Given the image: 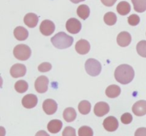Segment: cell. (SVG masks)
Listing matches in <instances>:
<instances>
[{"instance_id": "d6986e66", "label": "cell", "mask_w": 146, "mask_h": 136, "mask_svg": "<svg viewBox=\"0 0 146 136\" xmlns=\"http://www.w3.org/2000/svg\"><path fill=\"white\" fill-rule=\"evenodd\" d=\"M121 88L115 84H112L108 86L106 90V94L108 97L113 99V98L118 97L121 94Z\"/></svg>"}, {"instance_id": "3957f363", "label": "cell", "mask_w": 146, "mask_h": 136, "mask_svg": "<svg viewBox=\"0 0 146 136\" xmlns=\"http://www.w3.org/2000/svg\"><path fill=\"white\" fill-rule=\"evenodd\" d=\"M13 53L17 59L24 61L30 58L31 55V50L28 45L25 44H20L14 48Z\"/></svg>"}, {"instance_id": "8992f818", "label": "cell", "mask_w": 146, "mask_h": 136, "mask_svg": "<svg viewBox=\"0 0 146 136\" xmlns=\"http://www.w3.org/2000/svg\"><path fill=\"white\" fill-rule=\"evenodd\" d=\"M48 77L46 76H38L35 81V89L37 92L40 94H44L48 90Z\"/></svg>"}, {"instance_id": "1f68e13d", "label": "cell", "mask_w": 146, "mask_h": 136, "mask_svg": "<svg viewBox=\"0 0 146 136\" xmlns=\"http://www.w3.org/2000/svg\"><path fill=\"white\" fill-rule=\"evenodd\" d=\"M62 136H76V130L72 127H66L62 133Z\"/></svg>"}, {"instance_id": "4dcf8cb0", "label": "cell", "mask_w": 146, "mask_h": 136, "mask_svg": "<svg viewBox=\"0 0 146 136\" xmlns=\"http://www.w3.org/2000/svg\"><path fill=\"white\" fill-rule=\"evenodd\" d=\"M51 68H52V66L49 62H43L38 66V69L41 72H46L51 70Z\"/></svg>"}, {"instance_id": "d6a6232c", "label": "cell", "mask_w": 146, "mask_h": 136, "mask_svg": "<svg viewBox=\"0 0 146 136\" xmlns=\"http://www.w3.org/2000/svg\"><path fill=\"white\" fill-rule=\"evenodd\" d=\"M135 136H146V128H139L137 129Z\"/></svg>"}, {"instance_id": "836d02e7", "label": "cell", "mask_w": 146, "mask_h": 136, "mask_svg": "<svg viewBox=\"0 0 146 136\" xmlns=\"http://www.w3.org/2000/svg\"><path fill=\"white\" fill-rule=\"evenodd\" d=\"M103 4L106 7H112L114 5L117 0H101Z\"/></svg>"}, {"instance_id": "e575fe53", "label": "cell", "mask_w": 146, "mask_h": 136, "mask_svg": "<svg viewBox=\"0 0 146 136\" xmlns=\"http://www.w3.org/2000/svg\"><path fill=\"white\" fill-rule=\"evenodd\" d=\"M35 136H50V135L46 133V132L44 131V130H40V131L37 132Z\"/></svg>"}, {"instance_id": "8fae6325", "label": "cell", "mask_w": 146, "mask_h": 136, "mask_svg": "<svg viewBox=\"0 0 146 136\" xmlns=\"http://www.w3.org/2000/svg\"><path fill=\"white\" fill-rule=\"evenodd\" d=\"M37 103H38V99L36 96L32 94L24 96L21 100V103L26 109H32L36 106Z\"/></svg>"}, {"instance_id": "f1b7e54d", "label": "cell", "mask_w": 146, "mask_h": 136, "mask_svg": "<svg viewBox=\"0 0 146 136\" xmlns=\"http://www.w3.org/2000/svg\"><path fill=\"white\" fill-rule=\"evenodd\" d=\"M128 22L131 26H135L140 23V17L136 14H132L128 18Z\"/></svg>"}, {"instance_id": "ba28073f", "label": "cell", "mask_w": 146, "mask_h": 136, "mask_svg": "<svg viewBox=\"0 0 146 136\" xmlns=\"http://www.w3.org/2000/svg\"><path fill=\"white\" fill-rule=\"evenodd\" d=\"M58 109L57 103L54 99H46L43 103V109L47 115H53L56 112Z\"/></svg>"}, {"instance_id": "44dd1931", "label": "cell", "mask_w": 146, "mask_h": 136, "mask_svg": "<svg viewBox=\"0 0 146 136\" xmlns=\"http://www.w3.org/2000/svg\"><path fill=\"white\" fill-rule=\"evenodd\" d=\"M131 5L127 1H121L117 5V11L121 16H125L131 11Z\"/></svg>"}, {"instance_id": "4fadbf2b", "label": "cell", "mask_w": 146, "mask_h": 136, "mask_svg": "<svg viewBox=\"0 0 146 136\" xmlns=\"http://www.w3.org/2000/svg\"><path fill=\"white\" fill-rule=\"evenodd\" d=\"M110 107L106 102L100 101L95 105L94 113L98 117H102L109 112Z\"/></svg>"}, {"instance_id": "9a60e30c", "label": "cell", "mask_w": 146, "mask_h": 136, "mask_svg": "<svg viewBox=\"0 0 146 136\" xmlns=\"http://www.w3.org/2000/svg\"><path fill=\"white\" fill-rule=\"evenodd\" d=\"M131 35L127 31H123L118 35L117 42L121 47H127L131 42Z\"/></svg>"}, {"instance_id": "d590c367", "label": "cell", "mask_w": 146, "mask_h": 136, "mask_svg": "<svg viewBox=\"0 0 146 136\" xmlns=\"http://www.w3.org/2000/svg\"><path fill=\"white\" fill-rule=\"evenodd\" d=\"M70 1H71V2L74 3V4H78V3L81 2V1H85V0H70Z\"/></svg>"}, {"instance_id": "6da1fadb", "label": "cell", "mask_w": 146, "mask_h": 136, "mask_svg": "<svg viewBox=\"0 0 146 136\" xmlns=\"http://www.w3.org/2000/svg\"><path fill=\"white\" fill-rule=\"evenodd\" d=\"M115 78L116 81L122 84H127L132 82L135 76L133 68L128 65H121L115 69Z\"/></svg>"}, {"instance_id": "52a82bcc", "label": "cell", "mask_w": 146, "mask_h": 136, "mask_svg": "<svg viewBox=\"0 0 146 136\" xmlns=\"http://www.w3.org/2000/svg\"><path fill=\"white\" fill-rule=\"evenodd\" d=\"M39 29L40 32L43 35L48 36V35H51L55 31V25L50 20H44L41 22Z\"/></svg>"}, {"instance_id": "ffe728a7", "label": "cell", "mask_w": 146, "mask_h": 136, "mask_svg": "<svg viewBox=\"0 0 146 136\" xmlns=\"http://www.w3.org/2000/svg\"><path fill=\"white\" fill-rule=\"evenodd\" d=\"M63 116H64V120L66 122H72L76 118V112L75 109L74 108L68 107L64 110V113H63Z\"/></svg>"}, {"instance_id": "d4e9b609", "label": "cell", "mask_w": 146, "mask_h": 136, "mask_svg": "<svg viewBox=\"0 0 146 136\" xmlns=\"http://www.w3.org/2000/svg\"><path fill=\"white\" fill-rule=\"evenodd\" d=\"M29 87L28 83L24 80H19L17 81L14 85L15 90L19 93H24L27 91Z\"/></svg>"}, {"instance_id": "484cf974", "label": "cell", "mask_w": 146, "mask_h": 136, "mask_svg": "<svg viewBox=\"0 0 146 136\" xmlns=\"http://www.w3.org/2000/svg\"><path fill=\"white\" fill-rule=\"evenodd\" d=\"M104 22L108 26H113L117 21V16L113 12H108L104 15Z\"/></svg>"}, {"instance_id": "e0dca14e", "label": "cell", "mask_w": 146, "mask_h": 136, "mask_svg": "<svg viewBox=\"0 0 146 136\" xmlns=\"http://www.w3.org/2000/svg\"><path fill=\"white\" fill-rule=\"evenodd\" d=\"M63 123L60 120H51L49 123H48L47 128L48 130L51 133H57L61 130L62 128Z\"/></svg>"}, {"instance_id": "7c38bea8", "label": "cell", "mask_w": 146, "mask_h": 136, "mask_svg": "<svg viewBox=\"0 0 146 136\" xmlns=\"http://www.w3.org/2000/svg\"><path fill=\"white\" fill-rule=\"evenodd\" d=\"M76 50L80 55H86L88 53L91 49V45L88 41L84 39H81L76 44Z\"/></svg>"}, {"instance_id": "83f0119b", "label": "cell", "mask_w": 146, "mask_h": 136, "mask_svg": "<svg viewBox=\"0 0 146 136\" xmlns=\"http://www.w3.org/2000/svg\"><path fill=\"white\" fill-rule=\"evenodd\" d=\"M78 135L79 136H93L94 131L91 128L88 126H82L78 129Z\"/></svg>"}, {"instance_id": "277c9868", "label": "cell", "mask_w": 146, "mask_h": 136, "mask_svg": "<svg viewBox=\"0 0 146 136\" xmlns=\"http://www.w3.org/2000/svg\"><path fill=\"white\" fill-rule=\"evenodd\" d=\"M85 69L87 73L92 76H96L101 73V65L97 60L90 58L85 63Z\"/></svg>"}, {"instance_id": "7402d4cb", "label": "cell", "mask_w": 146, "mask_h": 136, "mask_svg": "<svg viewBox=\"0 0 146 136\" xmlns=\"http://www.w3.org/2000/svg\"><path fill=\"white\" fill-rule=\"evenodd\" d=\"M77 14L80 18L86 20L90 15V8L86 4H81L77 8Z\"/></svg>"}, {"instance_id": "5b68a950", "label": "cell", "mask_w": 146, "mask_h": 136, "mask_svg": "<svg viewBox=\"0 0 146 136\" xmlns=\"http://www.w3.org/2000/svg\"><path fill=\"white\" fill-rule=\"evenodd\" d=\"M66 30L71 34H76L81 29V23L76 18H71L66 24Z\"/></svg>"}, {"instance_id": "ac0fdd59", "label": "cell", "mask_w": 146, "mask_h": 136, "mask_svg": "<svg viewBox=\"0 0 146 136\" xmlns=\"http://www.w3.org/2000/svg\"><path fill=\"white\" fill-rule=\"evenodd\" d=\"M14 35L18 41H25L29 36V32L24 27L18 26L14 29Z\"/></svg>"}, {"instance_id": "cb8c5ba5", "label": "cell", "mask_w": 146, "mask_h": 136, "mask_svg": "<svg viewBox=\"0 0 146 136\" xmlns=\"http://www.w3.org/2000/svg\"><path fill=\"white\" fill-rule=\"evenodd\" d=\"M133 4L134 9L139 13L146 11V0H131Z\"/></svg>"}, {"instance_id": "f546056e", "label": "cell", "mask_w": 146, "mask_h": 136, "mask_svg": "<svg viewBox=\"0 0 146 136\" xmlns=\"http://www.w3.org/2000/svg\"><path fill=\"white\" fill-rule=\"evenodd\" d=\"M121 120L123 124H129V123L132 122L133 116L131 113H125L121 116Z\"/></svg>"}, {"instance_id": "5bb4252c", "label": "cell", "mask_w": 146, "mask_h": 136, "mask_svg": "<svg viewBox=\"0 0 146 136\" xmlns=\"http://www.w3.org/2000/svg\"><path fill=\"white\" fill-rule=\"evenodd\" d=\"M132 110L137 116H143L146 114V101L140 100L134 103Z\"/></svg>"}, {"instance_id": "9c48e42d", "label": "cell", "mask_w": 146, "mask_h": 136, "mask_svg": "<svg viewBox=\"0 0 146 136\" xmlns=\"http://www.w3.org/2000/svg\"><path fill=\"white\" fill-rule=\"evenodd\" d=\"M104 128L108 132H113L118 129V121L114 116H108L103 123Z\"/></svg>"}, {"instance_id": "7a4b0ae2", "label": "cell", "mask_w": 146, "mask_h": 136, "mask_svg": "<svg viewBox=\"0 0 146 136\" xmlns=\"http://www.w3.org/2000/svg\"><path fill=\"white\" fill-rule=\"evenodd\" d=\"M51 42L58 49H66L71 46L74 42L73 37L67 35L64 32H59L51 39Z\"/></svg>"}, {"instance_id": "2e32d148", "label": "cell", "mask_w": 146, "mask_h": 136, "mask_svg": "<svg viewBox=\"0 0 146 136\" xmlns=\"http://www.w3.org/2000/svg\"><path fill=\"white\" fill-rule=\"evenodd\" d=\"M24 24L29 28H34L36 26L38 21V18L36 14L34 13H29L26 14L24 18Z\"/></svg>"}, {"instance_id": "30bf717a", "label": "cell", "mask_w": 146, "mask_h": 136, "mask_svg": "<svg viewBox=\"0 0 146 136\" xmlns=\"http://www.w3.org/2000/svg\"><path fill=\"white\" fill-rule=\"evenodd\" d=\"M27 72V67L23 64H15L10 69V74L14 78L24 76Z\"/></svg>"}, {"instance_id": "603a6c76", "label": "cell", "mask_w": 146, "mask_h": 136, "mask_svg": "<svg viewBox=\"0 0 146 136\" xmlns=\"http://www.w3.org/2000/svg\"><path fill=\"white\" fill-rule=\"evenodd\" d=\"M91 104L88 101H81L78 104V110L83 115L88 114L91 111Z\"/></svg>"}, {"instance_id": "4316f807", "label": "cell", "mask_w": 146, "mask_h": 136, "mask_svg": "<svg viewBox=\"0 0 146 136\" xmlns=\"http://www.w3.org/2000/svg\"><path fill=\"white\" fill-rule=\"evenodd\" d=\"M137 52L143 58H146V41H141L137 44Z\"/></svg>"}]
</instances>
